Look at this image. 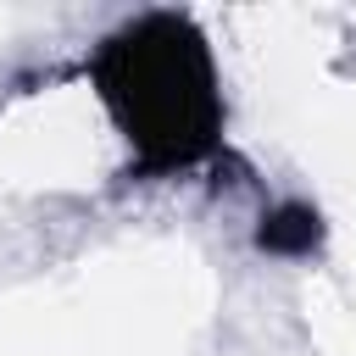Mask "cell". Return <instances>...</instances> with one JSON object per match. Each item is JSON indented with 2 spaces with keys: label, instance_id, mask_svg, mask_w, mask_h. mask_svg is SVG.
<instances>
[{
  "label": "cell",
  "instance_id": "1",
  "mask_svg": "<svg viewBox=\"0 0 356 356\" xmlns=\"http://www.w3.org/2000/svg\"><path fill=\"white\" fill-rule=\"evenodd\" d=\"M95 89L122 128L139 172L195 167L217 150L222 89L206 33L178 11H145L122 22L95 56Z\"/></svg>",
  "mask_w": 356,
  "mask_h": 356
},
{
  "label": "cell",
  "instance_id": "2",
  "mask_svg": "<svg viewBox=\"0 0 356 356\" xmlns=\"http://www.w3.org/2000/svg\"><path fill=\"white\" fill-rule=\"evenodd\" d=\"M317 234H323L317 211H306V206H278L273 217H261L256 245H261V250H278V256H300V250L317 245Z\"/></svg>",
  "mask_w": 356,
  "mask_h": 356
}]
</instances>
